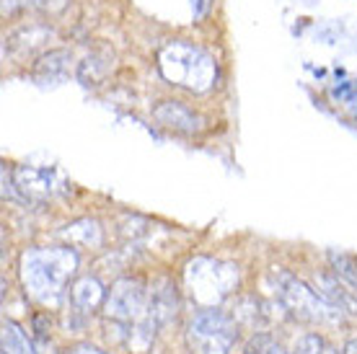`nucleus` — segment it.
Listing matches in <instances>:
<instances>
[{
	"label": "nucleus",
	"instance_id": "nucleus-9",
	"mask_svg": "<svg viewBox=\"0 0 357 354\" xmlns=\"http://www.w3.org/2000/svg\"><path fill=\"white\" fill-rule=\"evenodd\" d=\"M112 70H114V52L109 47H96L75 65V80L86 88H93V86H101Z\"/></svg>",
	"mask_w": 357,
	"mask_h": 354
},
{
	"label": "nucleus",
	"instance_id": "nucleus-6",
	"mask_svg": "<svg viewBox=\"0 0 357 354\" xmlns=\"http://www.w3.org/2000/svg\"><path fill=\"white\" fill-rule=\"evenodd\" d=\"M145 308H148V293L140 279H119L104 300L109 318L122 321V323H130V321L137 323L145 316Z\"/></svg>",
	"mask_w": 357,
	"mask_h": 354
},
{
	"label": "nucleus",
	"instance_id": "nucleus-16",
	"mask_svg": "<svg viewBox=\"0 0 357 354\" xmlns=\"http://www.w3.org/2000/svg\"><path fill=\"white\" fill-rule=\"evenodd\" d=\"M3 354H34L31 344L26 341L24 331L16 323H3Z\"/></svg>",
	"mask_w": 357,
	"mask_h": 354
},
{
	"label": "nucleus",
	"instance_id": "nucleus-5",
	"mask_svg": "<svg viewBox=\"0 0 357 354\" xmlns=\"http://www.w3.org/2000/svg\"><path fill=\"white\" fill-rule=\"evenodd\" d=\"M189 279H192V293L202 302H218L220 298L231 293V287L238 282V269L223 261L213 259H197L189 266Z\"/></svg>",
	"mask_w": 357,
	"mask_h": 354
},
{
	"label": "nucleus",
	"instance_id": "nucleus-7",
	"mask_svg": "<svg viewBox=\"0 0 357 354\" xmlns=\"http://www.w3.org/2000/svg\"><path fill=\"white\" fill-rule=\"evenodd\" d=\"M73 52L70 49H47L31 65V78L39 86H57L70 78L73 70Z\"/></svg>",
	"mask_w": 357,
	"mask_h": 354
},
{
	"label": "nucleus",
	"instance_id": "nucleus-3",
	"mask_svg": "<svg viewBox=\"0 0 357 354\" xmlns=\"http://www.w3.org/2000/svg\"><path fill=\"white\" fill-rule=\"evenodd\" d=\"M272 282L277 287V298L282 300V305L293 313L295 318L308 321V323H337L344 316L321 293H316L305 282L287 275L285 269H272Z\"/></svg>",
	"mask_w": 357,
	"mask_h": 354
},
{
	"label": "nucleus",
	"instance_id": "nucleus-20",
	"mask_svg": "<svg viewBox=\"0 0 357 354\" xmlns=\"http://www.w3.org/2000/svg\"><path fill=\"white\" fill-rule=\"evenodd\" d=\"M68 6H70V0H39V3H36V10L45 13V16H60Z\"/></svg>",
	"mask_w": 357,
	"mask_h": 354
},
{
	"label": "nucleus",
	"instance_id": "nucleus-14",
	"mask_svg": "<svg viewBox=\"0 0 357 354\" xmlns=\"http://www.w3.org/2000/svg\"><path fill=\"white\" fill-rule=\"evenodd\" d=\"M63 238L70 240V246H98L101 243V228L96 220H78L63 231Z\"/></svg>",
	"mask_w": 357,
	"mask_h": 354
},
{
	"label": "nucleus",
	"instance_id": "nucleus-19",
	"mask_svg": "<svg viewBox=\"0 0 357 354\" xmlns=\"http://www.w3.org/2000/svg\"><path fill=\"white\" fill-rule=\"evenodd\" d=\"M39 0H3V16H18L26 10H36Z\"/></svg>",
	"mask_w": 357,
	"mask_h": 354
},
{
	"label": "nucleus",
	"instance_id": "nucleus-8",
	"mask_svg": "<svg viewBox=\"0 0 357 354\" xmlns=\"http://www.w3.org/2000/svg\"><path fill=\"white\" fill-rule=\"evenodd\" d=\"M153 119L161 124V127L178 134H197L202 130V116L197 114V111H192L187 104L171 101V98L153 107Z\"/></svg>",
	"mask_w": 357,
	"mask_h": 354
},
{
	"label": "nucleus",
	"instance_id": "nucleus-4",
	"mask_svg": "<svg viewBox=\"0 0 357 354\" xmlns=\"http://www.w3.org/2000/svg\"><path fill=\"white\" fill-rule=\"evenodd\" d=\"M238 337V323L225 310H199L187 331L192 354H228Z\"/></svg>",
	"mask_w": 357,
	"mask_h": 354
},
{
	"label": "nucleus",
	"instance_id": "nucleus-11",
	"mask_svg": "<svg viewBox=\"0 0 357 354\" xmlns=\"http://www.w3.org/2000/svg\"><path fill=\"white\" fill-rule=\"evenodd\" d=\"M52 29L45 26V24H31V26L16 29L10 36H6V49L10 54H18V57H26V54L42 49L45 42L52 39Z\"/></svg>",
	"mask_w": 357,
	"mask_h": 354
},
{
	"label": "nucleus",
	"instance_id": "nucleus-22",
	"mask_svg": "<svg viewBox=\"0 0 357 354\" xmlns=\"http://www.w3.org/2000/svg\"><path fill=\"white\" fill-rule=\"evenodd\" d=\"M70 354H109V352H101L98 346H91V344H78L73 346Z\"/></svg>",
	"mask_w": 357,
	"mask_h": 354
},
{
	"label": "nucleus",
	"instance_id": "nucleus-15",
	"mask_svg": "<svg viewBox=\"0 0 357 354\" xmlns=\"http://www.w3.org/2000/svg\"><path fill=\"white\" fill-rule=\"evenodd\" d=\"M329 264H331V272L357 293V261L355 259L347 256V254H342V251H329Z\"/></svg>",
	"mask_w": 357,
	"mask_h": 354
},
{
	"label": "nucleus",
	"instance_id": "nucleus-1",
	"mask_svg": "<svg viewBox=\"0 0 357 354\" xmlns=\"http://www.w3.org/2000/svg\"><path fill=\"white\" fill-rule=\"evenodd\" d=\"M78 266L73 248H31L21 256V277L31 298L42 302L57 300L65 290V282Z\"/></svg>",
	"mask_w": 357,
	"mask_h": 354
},
{
	"label": "nucleus",
	"instance_id": "nucleus-10",
	"mask_svg": "<svg viewBox=\"0 0 357 354\" xmlns=\"http://www.w3.org/2000/svg\"><path fill=\"white\" fill-rule=\"evenodd\" d=\"M316 293H321L324 298H326L334 308H340L342 313L357 316V295H355V290H352L349 284L342 282L334 272H331V275H326V272L316 275Z\"/></svg>",
	"mask_w": 357,
	"mask_h": 354
},
{
	"label": "nucleus",
	"instance_id": "nucleus-2",
	"mask_svg": "<svg viewBox=\"0 0 357 354\" xmlns=\"http://www.w3.org/2000/svg\"><path fill=\"white\" fill-rule=\"evenodd\" d=\"M158 72L171 86L205 93L215 86L218 65L205 49L192 42H171L158 52Z\"/></svg>",
	"mask_w": 357,
	"mask_h": 354
},
{
	"label": "nucleus",
	"instance_id": "nucleus-21",
	"mask_svg": "<svg viewBox=\"0 0 357 354\" xmlns=\"http://www.w3.org/2000/svg\"><path fill=\"white\" fill-rule=\"evenodd\" d=\"M357 88H355V80H342L340 86L331 88V98H340V101H355Z\"/></svg>",
	"mask_w": 357,
	"mask_h": 354
},
{
	"label": "nucleus",
	"instance_id": "nucleus-17",
	"mask_svg": "<svg viewBox=\"0 0 357 354\" xmlns=\"http://www.w3.org/2000/svg\"><path fill=\"white\" fill-rule=\"evenodd\" d=\"M293 354H324V339L319 334H305L295 341Z\"/></svg>",
	"mask_w": 357,
	"mask_h": 354
},
{
	"label": "nucleus",
	"instance_id": "nucleus-23",
	"mask_svg": "<svg viewBox=\"0 0 357 354\" xmlns=\"http://www.w3.org/2000/svg\"><path fill=\"white\" fill-rule=\"evenodd\" d=\"M344 354H357V339H352V341L344 346Z\"/></svg>",
	"mask_w": 357,
	"mask_h": 354
},
{
	"label": "nucleus",
	"instance_id": "nucleus-18",
	"mask_svg": "<svg viewBox=\"0 0 357 354\" xmlns=\"http://www.w3.org/2000/svg\"><path fill=\"white\" fill-rule=\"evenodd\" d=\"M272 346H275V341L269 334H254L249 339V344L243 346V354H267Z\"/></svg>",
	"mask_w": 357,
	"mask_h": 354
},
{
	"label": "nucleus",
	"instance_id": "nucleus-12",
	"mask_svg": "<svg viewBox=\"0 0 357 354\" xmlns=\"http://www.w3.org/2000/svg\"><path fill=\"white\" fill-rule=\"evenodd\" d=\"M13 176H16L18 192L24 199H45L57 192L54 174L47 169H18Z\"/></svg>",
	"mask_w": 357,
	"mask_h": 354
},
{
	"label": "nucleus",
	"instance_id": "nucleus-25",
	"mask_svg": "<svg viewBox=\"0 0 357 354\" xmlns=\"http://www.w3.org/2000/svg\"><path fill=\"white\" fill-rule=\"evenodd\" d=\"M355 104H357V96H355Z\"/></svg>",
	"mask_w": 357,
	"mask_h": 354
},
{
	"label": "nucleus",
	"instance_id": "nucleus-13",
	"mask_svg": "<svg viewBox=\"0 0 357 354\" xmlns=\"http://www.w3.org/2000/svg\"><path fill=\"white\" fill-rule=\"evenodd\" d=\"M104 300H107V293L96 277H78L70 284V302L78 310H96L98 305H104Z\"/></svg>",
	"mask_w": 357,
	"mask_h": 354
},
{
	"label": "nucleus",
	"instance_id": "nucleus-24",
	"mask_svg": "<svg viewBox=\"0 0 357 354\" xmlns=\"http://www.w3.org/2000/svg\"><path fill=\"white\" fill-rule=\"evenodd\" d=\"M267 354H287V352H282V349H280V346L275 344V346H272V349H269Z\"/></svg>",
	"mask_w": 357,
	"mask_h": 354
}]
</instances>
